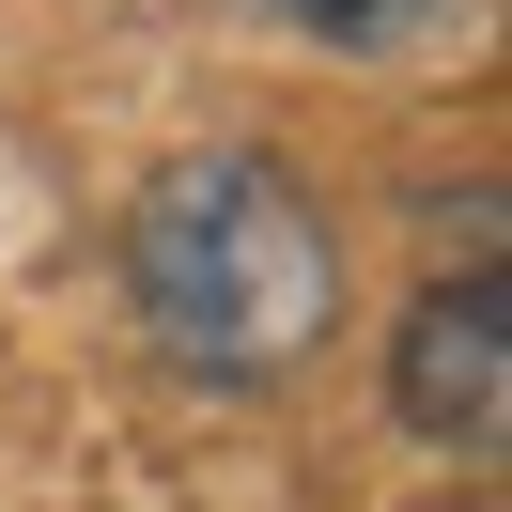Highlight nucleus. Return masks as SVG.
<instances>
[{
  "label": "nucleus",
  "instance_id": "7ed1b4c3",
  "mask_svg": "<svg viewBox=\"0 0 512 512\" xmlns=\"http://www.w3.org/2000/svg\"><path fill=\"white\" fill-rule=\"evenodd\" d=\"M280 16H295L311 47H404L419 16H435V0H280Z\"/></svg>",
  "mask_w": 512,
  "mask_h": 512
},
{
  "label": "nucleus",
  "instance_id": "f257e3e1",
  "mask_svg": "<svg viewBox=\"0 0 512 512\" xmlns=\"http://www.w3.org/2000/svg\"><path fill=\"white\" fill-rule=\"evenodd\" d=\"M125 264V311L171 373L202 388H295L326 342H342V218L295 187L264 140H202V156H156L109 233Z\"/></svg>",
  "mask_w": 512,
  "mask_h": 512
},
{
  "label": "nucleus",
  "instance_id": "f03ea898",
  "mask_svg": "<svg viewBox=\"0 0 512 512\" xmlns=\"http://www.w3.org/2000/svg\"><path fill=\"white\" fill-rule=\"evenodd\" d=\"M388 419H404L419 450H450V466H481V450L512 435V280L497 264L419 280V311L388 326Z\"/></svg>",
  "mask_w": 512,
  "mask_h": 512
}]
</instances>
